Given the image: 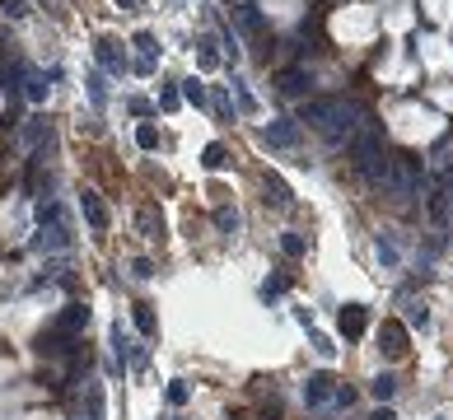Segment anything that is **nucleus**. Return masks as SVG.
<instances>
[{
  "label": "nucleus",
  "instance_id": "f704fd0d",
  "mask_svg": "<svg viewBox=\"0 0 453 420\" xmlns=\"http://www.w3.org/2000/svg\"><path fill=\"white\" fill-rule=\"evenodd\" d=\"M285 285H290L285 276H271L267 285H262V299H276V294H285Z\"/></svg>",
  "mask_w": 453,
  "mask_h": 420
},
{
  "label": "nucleus",
  "instance_id": "393cba45",
  "mask_svg": "<svg viewBox=\"0 0 453 420\" xmlns=\"http://www.w3.org/2000/svg\"><path fill=\"white\" fill-rule=\"evenodd\" d=\"M215 224H220V234H239V210L220 206V210H215Z\"/></svg>",
  "mask_w": 453,
  "mask_h": 420
},
{
  "label": "nucleus",
  "instance_id": "5701e85b",
  "mask_svg": "<svg viewBox=\"0 0 453 420\" xmlns=\"http://www.w3.org/2000/svg\"><path fill=\"white\" fill-rule=\"evenodd\" d=\"M131 42H135V52L145 56V61H155V52H159V42H155V33H150V28H140V33H135Z\"/></svg>",
  "mask_w": 453,
  "mask_h": 420
},
{
  "label": "nucleus",
  "instance_id": "4468645a",
  "mask_svg": "<svg viewBox=\"0 0 453 420\" xmlns=\"http://www.w3.org/2000/svg\"><path fill=\"white\" fill-rule=\"evenodd\" d=\"M84 322H89V309L84 304H66V313L56 317V332H66V337H75Z\"/></svg>",
  "mask_w": 453,
  "mask_h": 420
},
{
  "label": "nucleus",
  "instance_id": "dca6fc26",
  "mask_svg": "<svg viewBox=\"0 0 453 420\" xmlns=\"http://www.w3.org/2000/svg\"><path fill=\"white\" fill-rule=\"evenodd\" d=\"M135 229H140L145 238H159L164 234V215L155 206H140V210H135Z\"/></svg>",
  "mask_w": 453,
  "mask_h": 420
},
{
  "label": "nucleus",
  "instance_id": "39448f33",
  "mask_svg": "<svg viewBox=\"0 0 453 420\" xmlns=\"http://www.w3.org/2000/svg\"><path fill=\"white\" fill-rule=\"evenodd\" d=\"M337 112H341V99H304V103H299V117H294V122H309V127L327 131Z\"/></svg>",
  "mask_w": 453,
  "mask_h": 420
},
{
  "label": "nucleus",
  "instance_id": "2f4dec72",
  "mask_svg": "<svg viewBox=\"0 0 453 420\" xmlns=\"http://www.w3.org/2000/svg\"><path fill=\"white\" fill-rule=\"evenodd\" d=\"M131 276L135 280H150V276H155V262H150V257H131Z\"/></svg>",
  "mask_w": 453,
  "mask_h": 420
},
{
  "label": "nucleus",
  "instance_id": "a19ab883",
  "mask_svg": "<svg viewBox=\"0 0 453 420\" xmlns=\"http://www.w3.org/2000/svg\"><path fill=\"white\" fill-rule=\"evenodd\" d=\"M332 402H337V406H350V402H355V393H350V388H337V397H332Z\"/></svg>",
  "mask_w": 453,
  "mask_h": 420
},
{
  "label": "nucleus",
  "instance_id": "1a4fd4ad",
  "mask_svg": "<svg viewBox=\"0 0 453 420\" xmlns=\"http://www.w3.org/2000/svg\"><path fill=\"white\" fill-rule=\"evenodd\" d=\"M94 56H99V66H103L107 75H127V70H131L127 52H122V47H117L112 38H99V42H94Z\"/></svg>",
  "mask_w": 453,
  "mask_h": 420
},
{
  "label": "nucleus",
  "instance_id": "7c9ffc66",
  "mask_svg": "<svg viewBox=\"0 0 453 420\" xmlns=\"http://www.w3.org/2000/svg\"><path fill=\"white\" fill-rule=\"evenodd\" d=\"M135 327H140L145 337H155V313H150V304H135Z\"/></svg>",
  "mask_w": 453,
  "mask_h": 420
},
{
  "label": "nucleus",
  "instance_id": "6ab92c4d",
  "mask_svg": "<svg viewBox=\"0 0 453 420\" xmlns=\"http://www.w3.org/2000/svg\"><path fill=\"white\" fill-rule=\"evenodd\" d=\"M229 89H234V103H239V112H243V117H257V94L248 89V79H239V75H234V84H229Z\"/></svg>",
  "mask_w": 453,
  "mask_h": 420
},
{
  "label": "nucleus",
  "instance_id": "c756f323",
  "mask_svg": "<svg viewBox=\"0 0 453 420\" xmlns=\"http://www.w3.org/2000/svg\"><path fill=\"white\" fill-rule=\"evenodd\" d=\"M406 322H411V327H426V322H430V309L421 304V299H411V304H406Z\"/></svg>",
  "mask_w": 453,
  "mask_h": 420
},
{
  "label": "nucleus",
  "instance_id": "473e14b6",
  "mask_svg": "<svg viewBox=\"0 0 453 420\" xmlns=\"http://www.w3.org/2000/svg\"><path fill=\"white\" fill-rule=\"evenodd\" d=\"M5 14H10V19H28L33 5H28V0H5Z\"/></svg>",
  "mask_w": 453,
  "mask_h": 420
},
{
  "label": "nucleus",
  "instance_id": "2eb2a0df",
  "mask_svg": "<svg viewBox=\"0 0 453 420\" xmlns=\"http://www.w3.org/2000/svg\"><path fill=\"white\" fill-rule=\"evenodd\" d=\"M374 257L388 266V271H398V266H402V248H398L388 234H378V238H374Z\"/></svg>",
  "mask_w": 453,
  "mask_h": 420
},
{
  "label": "nucleus",
  "instance_id": "e433bc0d",
  "mask_svg": "<svg viewBox=\"0 0 453 420\" xmlns=\"http://www.w3.org/2000/svg\"><path fill=\"white\" fill-rule=\"evenodd\" d=\"M127 107H131L135 117H155V103H150V99H131Z\"/></svg>",
  "mask_w": 453,
  "mask_h": 420
},
{
  "label": "nucleus",
  "instance_id": "c85d7f7f",
  "mask_svg": "<svg viewBox=\"0 0 453 420\" xmlns=\"http://www.w3.org/2000/svg\"><path fill=\"white\" fill-rule=\"evenodd\" d=\"M178 103H183V89H178V84H164V89H159V107H164V112H173Z\"/></svg>",
  "mask_w": 453,
  "mask_h": 420
},
{
  "label": "nucleus",
  "instance_id": "423d86ee",
  "mask_svg": "<svg viewBox=\"0 0 453 420\" xmlns=\"http://www.w3.org/2000/svg\"><path fill=\"white\" fill-rule=\"evenodd\" d=\"M426 215H430V224H449V215H453V187L449 183H435L426 192Z\"/></svg>",
  "mask_w": 453,
  "mask_h": 420
},
{
  "label": "nucleus",
  "instance_id": "412c9836",
  "mask_svg": "<svg viewBox=\"0 0 453 420\" xmlns=\"http://www.w3.org/2000/svg\"><path fill=\"white\" fill-rule=\"evenodd\" d=\"M196 66H201V70H215V66H220V52H215L211 38H201V42H196Z\"/></svg>",
  "mask_w": 453,
  "mask_h": 420
},
{
  "label": "nucleus",
  "instance_id": "f3484780",
  "mask_svg": "<svg viewBox=\"0 0 453 420\" xmlns=\"http://www.w3.org/2000/svg\"><path fill=\"white\" fill-rule=\"evenodd\" d=\"M365 322H370V317H365V309H360V304H346V309H341V317H337V327H341L346 337H360V332H365Z\"/></svg>",
  "mask_w": 453,
  "mask_h": 420
},
{
  "label": "nucleus",
  "instance_id": "b1692460",
  "mask_svg": "<svg viewBox=\"0 0 453 420\" xmlns=\"http://www.w3.org/2000/svg\"><path fill=\"white\" fill-rule=\"evenodd\" d=\"M370 393L378 397V402H388V397L398 393V378H393V373H378V378L370 383Z\"/></svg>",
  "mask_w": 453,
  "mask_h": 420
},
{
  "label": "nucleus",
  "instance_id": "9b49d317",
  "mask_svg": "<svg viewBox=\"0 0 453 420\" xmlns=\"http://www.w3.org/2000/svg\"><path fill=\"white\" fill-rule=\"evenodd\" d=\"M262 145L267 150H294L299 145V122H271L262 131Z\"/></svg>",
  "mask_w": 453,
  "mask_h": 420
},
{
  "label": "nucleus",
  "instance_id": "cd10ccee",
  "mask_svg": "<svg viewBox=\"0 0 453 420\" xmlns=\"http://www.w3.org/2000/svg\"><path fill=\"white\" fill-rule=\"evenodd\" d=\"M304 248H309L304 234H281V252H285V257H304Z\"/></svg>",
  "mask_w": 453,
  "mask_h": 420
},
{
  "label": "nucleus",
  "instance_id": "72a5a7b5",
  "mask_svg": "<svg viewBox=\"0 0 453 420\" xmlns=\"http://www.w3.org/2000/svg\"><path fill=\"white\" fill-rule=\"evenodd\" d=\"M89 99H94V107H103L107 89H103V75H89Z\"/></svg>",
  "mask_w": 453,
  "mask_h": 420
},
{
  "label": "nucleus",
  "instance_id": "ddd939ff",
  "mask_svg": "<svg viewBox=\"0 0 453 420\" xmlns=\"http://www.w3.org/2000/svg\"><path fill=\"white\" fill-rule=\"evenodd\" d=\"M276 84H281V94H290V99H309V84H313V79H309V70L290 66V70H281Z\"/></svg>",
  "mask_w": 453,
  "mask_h": 420
},
{
  "label": "nucleus",
  "instance_id": "79ce46f5",
  "mask_svg": "<svg viewBox=\"0 0 453 420\" xmlns=\"http://www.w3.org/2000/svg\"><path fill=\"white\" fill-rule=\"evenodd\" d=\"M370 420H398V416H393V411H388V406H378V411H374Z\"/></svg>",
  "mask_w": 453,
  "mask_h": 420
},
{
  "label": "nucleus",
  "instance_id": "9d476101",
  "mask_svg": "<svg viewBox=\"0 0 453 420\" xmlns=\"http://www.w3.org/2000/svg\"><path fill=\"white\" fill-rule=\"evenodd\" d=\"M378 355L383 360H402L406 355V327L402 322H383L378 327Z\"/></svg>",
  "mask_w": 453,
  "mask_h": 420
},
{
  "label": "nucleus",
  "instance_id": "4c0bfd02",
  "mask_svg": "<svg viewBox=\"0 0 453 420\" xmlns=\"http://www.w3.org/2000/svg\"><path fill=\"white\" fill-rule=\"evenodd\" d=\"M168 402L183 406V402H187V383H168Z\"/></svg>",
  "mask_w": 453,
  "mask_h": 420
},
{
  "label": "nucleus",
  "instance_id": "c9c22d12",
  "mask_svg": "<svg viewBox=\"0 0 453 420\" xmlns=\"http://www.w3.org/2000/svg\"><path fill=\"white\" fill-rule=\"evenodd\" d=\"M19 135H24V145H38V140H42V122L33 117V122H28V127H24Z\"/></svg>",
  "mask_w": 453,
  "mask_h": 420
},
{
  "label": "nucleus",
  "instance_id": "aec40b11",
  "mask_svg": "<svg viewBox=\"0 0 453 420\" xmlns=\"http://www.w3.org/2000/svg\"><path fill=\"white\" fill-rule=\"evenodd\" d=\"M24 94H28V103H42V99H47V75L28 70L24 75Z\"/></svg>",
  "mask_w": 453,
  "mask_h": 420
},
{
  "label": "nucleus",
  "instance_id": "6e6552de",
  "mask_svg": "<svg viewBox=\"0 0 453 420\" xmlns=\"http://www.w3.org/2000/svg\"><path fill=\"white\" fill-rule=\"evenodd\" d=\"M234 28H239L243 38H262V33H267V19H262V10H257L253 0H239V5H234Z\"/></svg>",
  "mask_w": 453,
  "mask_h": 420
},
{
  "label": "nucleus",
  "instance_id": "f8f14e48",
  "mask_svg": "<svg viewBox=\"0 0 453 420\" xmlns=\"http://www.w3.org/2000/svg\"><path fill=\"white\" fill-rule=\"evenodd\" d=\"M332 397H337V388H332L327 373H313V378L304 383V406H327Z\"/></svg>",
  "mask_w": 453,
  "mask_h": 420
},
{
  "label": "nucleus",
  "instance_id": "37998d69",
  "mask_svg": "<svg viewBox=\"0 0 453 420\" xmlns=\"http://www.w3.org/2000/svg\"><path fill=\"white\" fill-rule=\"evenodd\" d=\"M117 5H122V10H135V5H145V0H117Z\"/></svg>",
  "mask_w": 453,
  "mask_h": 420
},
{
  "label": "nucleus",
  "instance_id": "ea45409f",
  "mask_svg": "<svg viewBox=\"0 0 453 420\" xmlns=\"http://www.w3.org/2000/svg\"><path fill=\"white\" fill-rule=\"evenodd\" d=\"M131 70H135V75H155V61H145V56H135V61H131Z\"/></svg>",
  "mask_w": 453,
  "mask_h": 420
},
{
  "label": "nucleus",
  "instance_id": "4be33fe9",
  "mask_svg": "<svg viewBox=\"0 0 453 420\" xmlns=\"http://www.w3.org/2000/svg\"><path fill=\"white\" fill-rule=\"evenodd\" d=\"M135 145H140V150H159V127H155V122H140V127H135Z\"/></svg>",
  "mask_w": 453,
  "mask_h": 420
},
{
  "label": "nucleus",
  "instance_id": "a211bd4d",
  "mask_svg": "<svg viewBox=\"0 0 453 420\" xmlns=\"http://www.w3.org/2000/svg\"><path fill=\"white\" fill-rule=\"evenodd\" d=\"M201 168H206V173H224V168H229V150H224L220 140H211V145L201 150Z\"/></svg>",
  "mask_w": 453,
  "mask_h": 420
},
{
  "label": "nucleus",
  "instance_id": "f03ea898",
  "mask_svg": "<svg viewBox=\"0 0 453 420\" xmlns=\"http://www.w3.org/2000/svg\"><path fill=\"white\" fill-rule=\"evenodd\" d=\"M38 224H42V238H38V248H47V252H61V248H70V224H66V210L56 206H38Z\"/></svg>",
  "mask_w": 453,
  "mask_h": 420
},
{
  "label": "nucleus",
  "instance_id": "bb28decb",
  "mask_svg": "<svg viewBox=\"0 0 453 420\" xmlns=\"http://www.w3.org/2000/svg\"><path fill=\"white\" fill-rule=\"evenodd\" d=\"M267 201H276V206H290V187L281 183V178H267Z\"/></svg>",
  "mask_w": 453,
  "mask_h": 420
},
{
  "label": "nucleus",
  "instance_id": "20e7f679",
  "mask_svg": "<svg viewBox=\"0 0 453 420\" xmlns=\"http://www.w3.org/2000/svg\"><path fill=\"white\" fill-rule=\"evenodd\" d=\"M346 155H350V163H355V168H365V163H374V159L383 155V135L365 122V127H360V135L346 145Z\"/></svg>",
  "mask_w": 453,
  "mask_h": 420
},
{
  "label": "nucleus",
  "instance_id": "58836bf2",
  "mask_svg": "<svg viewBox=\"0 0 453 420\" xmlns=\"http://www.w3.org/2000/svg\"><path fill=\"white\" fill-rule=\"evenodd\" d=\"M313 350H318V355H322V360H332V350H337V345H332V341H327V337H313Z\"/></svg>",
  "mask_w": 453,
  "mask_h": 420
},
{
  "label": "nucleus",
  "instance_id": "a878e982",
  "mask_svg": "<svg viewBox=\"0 0 453 420\" xmlns=\"http://www.w3.org/2000/svg\"><path fill=\"white\" fill-rule=\"evenodd\" d=\"M183 99H187L192 107H206V103H211V99H206V89H201L196 79H183Z\"/></svg>",
  "mask_w": 453,
  "mask_h": 420
},
{
  "label": "nucleus",
  "instance_id": "f257e3e1",
  "mask_svg": "<svg viewBox=\"0 0 453 420\" xmlns=\"http://www.w3.org/2000/svg\"><path fill=\"white\" fill-rule=\"evenodd\" d=\"M421 187H426V163L416 155H393L388 192H393V196H421Z\"/></svg>",
  "mask_w": 453,
  "mask_h": 420
},
{
  "label": "nucleus",
  "instance_id": "0eeeda50",
  "mask_svg": "<svg viewBox=\"0 0 453 420\" xmlns=\"http://www.w3.org/2000/svg\"><path fill=\"white\" fill-rule=\"evenodd\" d=\"M80 210H84V220H89V229H94V234H107V224H112V215H107L103 196H99L94 187H84V192H80Z\"/></svg>",
  "mask_w": 453,
  "mask_h": 420
},
{
  "label": "nucleus",
  "instance_id": "7ed1b4c3",
  "mask_svg": "<svg viewBox=\"0 0 453 420\" xmlns=\"http://www.w3.org/2000/svg\"><path fill=\"white\" fill-rule=\"evenodd\" d=\"M360 127H365V107H360V103H346V99H341V112L332 117V127L322 131V140H327L332 150H337V145H350V140L360 135Z\"/></svg>",
  "mask_w": 453,
  "mask_h": 420
}]
</instances>
